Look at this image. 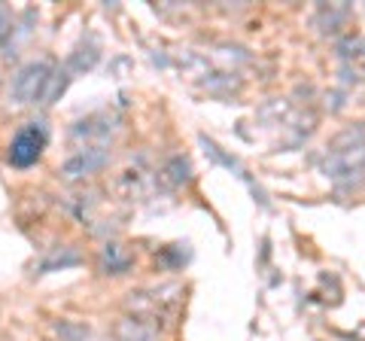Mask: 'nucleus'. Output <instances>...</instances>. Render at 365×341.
Wrapping results in <instances>:
<instances>
[{
	"label": "nucleus",
	"instance_id": "11",
	"mask_svg": "<svg viewBox=\"0 0 365 341\" xmlns=\"http://www.w3.org/2000/svg\"><path fill=\"white\" fill-rule=\"evenodd\" d=\"M201 143L207 146V153H210V156H213V158H216V162H220V165H225L228 170H235L237 177H244V168L237 165V158H235V156H225V153L220 150V146H216L213 141H207V138H201Z\"/></svg>",
	"mask_w": 365,
	"mask_h": 341
},
{
	"label": "nucleus",
	"instance_id": "8",
	"mask_svg": "<svg viewBox=\"0 0 365 341\" xmlns=\"http://www.w3.org/2000/svg\"><path fill=\"white\" fill-rule=\"evenodd\" d=\"M134 265L131 253H125L122 244H107L104 250H101V271L104 275H125Z\"/></svg>",
	"mask_w": 365,
	"mask_h": 341
},
{
	"label": "nucleus",
	"instance_id": "12",
	"mask_svg": "<svg viewBox=\"0 0 365 341\" xmlns=\"http://www.w3.org/2000/svg\"><path fill=\"white\" fill-rule=\"evenodd\" d=\"M9 28H13V19H9L6 6H0V43H4V37L9 34Z\"/></svg>",
	"mask_w": 365,
	"mask_h": 341
},
{
	"label": "nucleus",
	"instance_id": "4",
	"mask_svg": "<svg viewBox=\"0 0 365 341\" xmlns=\"http://www.w3.org/2000/svg\"><path fill=\"white\" fill-rule=\"evenodd\" d=\"M107 162H110L107 146H79L71 158L61 162L58 174H61V180H67V183H73V180H83L88 174H95V170H101Z\"/></svg>",
	"mask_w": 365,
	"mask_h": 341
},
{
	"label": "nucleus",
	"instance_id": "3",
	"mask_svg": "<svg viewBox=\"0 0 365 341\" xmlns=\"http://www.w3.org/2000/svg\"><path fill=\"white\" fill-rule=\"evenodd\" d=\"M43 150H46V128L40 122H28L25 128L16 131L13 143H9V165H16V168L37 165Z\"/></svg>",
	"mask_w": 365,
	"mask_h": 341
},
{
	"label": "nucleus",
	"instance_id": "1",
	"mask_svg": "<svg viewBox=\"0 0 365 341\" xmlns=\"http://www.w3.org/2000/svg\"><path fill=\"white\" fill-rule=\"evenodd\" d=\"M323 174L335 186H359L365 177V125H353L335 134L323 153Z\"/></svg>",
	"mask_w": 365,
	"mask_h": 341
},
{
	"label": "nucleus",
	"instance_id": "9",
	"mask_svg": "<svg viewBox=\"0 0 365 341\" xmlns=\"http://www.w3.org/2000/svg\"><path fill=\"white\" fill-rule=\"evenodd\" d=\"M116 338L119 341H155L158 335L143 317H125L116 326Z\"/></svg>",
	"mask_w": 365,
	"mask_h": 341
},
{
	"label": "nucleus",
	"instance_id": "5",
	"mask_svg": "<svg viewBox=\"0 0 365 341\" xmlns=\"http://www.w3.org/2000/svg\"><path fill=\"white\" fill-rule=\"evenodd\" d=\"M113 131H116V119L110 113H98V116L76 122L71 128V138L83 141V146H104L113 138Z\"/></svg>",
	"mask_w": 365,
	"mask_h": 341
},
{
	"label": "nucleus",
	"instance_id": "2",
	"mask_svg": "<svg viewBox=\"0 0 365 341\" xmlns=\"http://www.w3.org/2000/svg\"><path fill=\"white\" fill-rule=\"evenodd\" d=\"M52 79H55V64L49 58L28 61L13 73V79H9V98L21 107L25 104H46Z\"/></svg>",
	"mask_w": 365,
	"mask_h": 341
},
{
	"label": "nucleus",
	"instance_id": "7",
	"mask_svg": "<svg viewBox=\"0 0 365 341\" xmlns=\"http://www.w3.org/2000/svg\"><path fill=\"white\" fill-rule=\"evenodd\" d=\"M347 19H350V6L344 4H323V6H317V16H314V25L323 31V34H338L341 28L347 25Z\"/></svg>",
	"mask_w": 365,
	"mask_h": 341
},
{
	"label": "nucleus",
	"instance_id": "6",
	"mask_svg": "<svg viewBox=\"0 0 365 341\" xmlns=\"http://www.w3.org/2000/svg\"><path fill=\"white\" fill-rule=\"evenodd\" d=\"M341 76L353 83H365V37H344L338 43Z\"/></svg>",
	"mask_w": 365,
	"mask_h": 341
},
{
	"label": "nucleus",
	"instance_id": "10",
	"mask_svg": "<svg viewBox=\"0 0 365 341\" xmlns=\"http://www.w3.org/2000/svg\"><path fill=\"white\" fill-rule=\"evenodd\" d=\"M165 174L168 180L174 186H182V183H189L192 180V168H189V158H182V156H174L170 162L165 165Z\"/></svg>",
	"mask_w": 365,
	"mask_h": 341
}]
</instances>
